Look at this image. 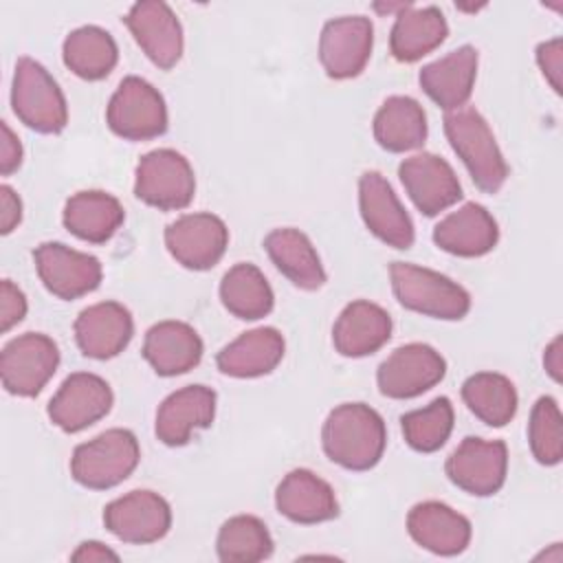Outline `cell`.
Segmentation results:
<instances>
[{"label": "cell", "mask_w": 563, "mask_h": 563, "mask_svg": "<svg viewBox=\"0 0 563 563\" xmlns=\"http://www.w3.org/2000/svg\"><path fill=\"white\" fill-rule=\"evenodd\" d=\"M26 297L24 292L11 282L2 279L0 284V330L9 332L13 325H18L26 314Z\"/></svg>", "instance_id": "cell-38"}, {"label": "cell", "mask_w": 563, "mask_h": 563, "mask_svg": "<svg viewBox=\"0 0 563 563\" xmlns=\"http://www.w3.org/2000/svg\"><path fill=\"white\" fill-rule=\"evenodd\" d=\"M125 220L123 205L108 191L86 189L73 194L62 211V222L75 238L103 244L108 242Z\"/></svg>", "instance_id": "cell-28"}, {"label": "cell", "mask_w": 563, "mask_h": 563, "mask_svg": "<svg viewBox=\"0 0 563 563\" xmlns=\"http://www.w3.org/2000/svg\"><path fill=\"white\" fill-rule=\"evenodd\" d=\"M202 339L185 321H158L145 332L143 358L158 376H178L202 358Z\"/></svg>", "instance_id": "cell-26"}, {"label": "cell", "mask_w": 563, "mask_h": 563, "mask_svg": "<svg viewBox=\"0 0 563 563\" xmlns=\"http://www.w3.org/2000/svg\"><path fill=\"white\" fill-rule=\"evenodd\" d=\"M537 64L548 79V84L554 88L556 95H561V75H563V42L561 37L541 42L537 46Z\"/></svg>", "instance_id": "cell-39"}, {"label": "cell", "mask_w": 563, "mask_h": 563, "mask_svg": "<svg viewBox=\"0 0 563 563\" xmlns=\"http://www.w3.org/2000/svg\"><path fill=\"white\" fill-rule=\"evenodd\" d=\"M374 26L365 15H341L328 20L319 35V59L328 77H358L372 55Z\"/></svg>", "instance_id": "cell-14"}, {"label": "cell", "mask_w": 563, "mask_h": 563, "mask_svg": "<svg viewBox=\"0 0 563 563\" xmlns=\"http://www.w3.org/2000/svg\"><path fill=\"white\" fill-rule=\"evenodd\" d=\"M62 57L66 68H70L77 77L86 81H99L114 70L119 62V48L106 29L86 24L66 35Z\"/></svg>", "instance_id": "cell-32"}, {"label": "cell", "mask_w": 563, "mask_h": 563, "mask_svg": "<svg viewBox=\"0 0 563 563\" xmlns=\"http://www.w3.org/2000/svg\"><path fill=\"white\" fill-rule=\"evenodd\" d=\"M73 561H119V554L103 545L101 541H84L79 548L70 554Z\"/></svg>", "instance_id": "cell-42"}, {"label": "cell", "mask_w": 563, "mask_h": 563, "mask_svg": "<svg viewBox=\"0 0 563 563\" xmlns=\"http://www.w3.org/2000/svg\"><path fill=\"white\" fill-rule=\"evenodd\" d=\"M444 473L464 493L475 497H490L506 482V473H508L506 442L468 435L446 457Z\"/></svg>", "instance_id": "cell-10"}, {"label": "cell", "mask_w": 563, "mask_h": 563, "mask_svg": "<svg viewBox=\"0 0 563 563\" xmlns=\"http://www.w3.org/2000/svg\"><path fill=\"white\" fill-rule=\"evenodd\" d=\"M275 508L286 519L303 526L323 523L339 515L334 488L308 468H292L284 475L275 490Z\"/></svg>", "instance_id": "cell-21"}, {"label": "cell", "mask_w": 563, "mask_h": 563, "mask_svg": "<svg viewBox=\"0 0 563 563\" xmlns=\"http://www.w3.org/2000/svg\"><path fill=\"white\" fill-rule=\"evenodd\" d=\"M108 128L125 141H150L167 132L163 95L143 77H125L106 108Z\"/></svg>", "instance_id": "cell-7"}, {"label": "cell", "mask_w": 563, "mask_h": 563, "mask_svg": "<svg viewBox=\"0 0 563 563\" xmlns=\"http://www.w3.org/2000/svg\"><path fill=\"white\" fill-rule=\"evenodd\" d=\"M165 246L180 266L207 271L222 260L229 246V229L213 213H185L167 224Z\"/></svg>", "instance_id": "cell-13"}, {"label": "cell", "mask_w": 563, "mask_h": 563, "mask_svg": "<svg viewBox=\"0 0 563 563\" xmlns=\"http://www.w3.org/2000/svg\"><path fill=\"white\" fill-rule=\"evenodd\" d=\"M220 301L233 317L257 321L273 310L275 295L255 264L240 262L231 266L220 282Z\"/></svg>", "instance_id": "cell-33"}, {"label": "cell", "mask_w": 563, "mask_h": 563, "mask_svg": "<svg viewBox=\"0 0 563 563\" xmlns=\"http://www.w3.org/2000/svg\"><path fill=\"white\" fill-rule=\"evenodd\" d=\"M477 77V51L464 44L449 55L422 66L418 81L424 95L446 112L464 108Z\"/></svg>", "instance_id": "cell-23"}, {"label": "cell", "mask_w": 563, "mask_h": 563, "mask_svg": "<svg viewBox=\"0 0 563 563\" xmlns=\"http://www.w3.org/2000/svg\"><path fill=\"white\" fill-rule=\"evenodd\" d=\"M11 108L15 117L40 134H59L68 123V106L53 75L35 59L20 57L13 70Z\"/></svg>", "instance_id": "cell-5"}, {"label": "cell", "mask_w": 563, "mask_h": 563, "mask_svg": "<svg viewBox=\"0 0 563 563\" xmlns=\"http://www.w3.org/2000/svg\"><path fill=\"white\" fill-rule=\"evenodd\" d=\"M528 442L534 460L556 466L563 457V418L552 396H541L532 405L528 422Z\"/></svg>", "instance_id": "cell-37"}, {"label": "cell", "mask_w": 563, "mask_h": 563, "mask_svg": "<svg viewBox=\"0 0 563 563\" xmlns=\"http://www.w3.org/2000/svg\"><path fill=\"white\" fill-rule=\"evenodd\" d=\"M59 365L57 343L42 332H24L11 339L0 354V378L9 394L37 396Z\"/></svg>", "instance_id": "cell-8"}, {"label": "cell", "mask_w": 563, "mask_h": 563, "mask_svg": "<svg viewBox=\"0 0 563 563\" xmlns=\"http://www.w3.org/2000/svg\"><path fill=\"white\" fill-rule=\"evenodd\" d=\"M123 22L154 66L169 70L180 62L185 37L183 26L169 4L161 0L136 2L125 13Z\"/></svg>", "instance_id": "cell-15"}, {"label": "cell", "mask_w": 563, "mask_h": 563, "mask_svg": "<svg viewBox=\"0 0 563 563\" xmlns=\"http://www.w3.org/2000/svg\"><path fill=\"white\" fill-rule=\"evenodd\" d=\"M196 194V176L189 161L172 150L158 147L141 156L134 172V196L161 211L189 207Z\"/></svg>", "instance_id": "cell-6"}, {"label": "cell", "mask_w": 563, "mask_h": 563, "mask_svg": "<svg viewBox=\"0 0 563 563\" xmlns=\"http://www.w3.org/2000/svg\"><path fill=\"white\" fill-rule=\"evenodd\" d=\"M446 374L444 356L427 343H407L396 347L376 372L383 396L394 400L416 398L435 387Z\"/></svg>", "instance_id": "cell-9"}, {"label": "cell", "mask_w": 563, "mask_h": 563, "mask_svg": "<svg viewBox=\"0 0 563 563\" xmlns=\"http://www.w3.org/2000/svg\"><path fill=\"white\" fill-rule=\"evenodd\" d=\"M264 251L277 271L301 290H319L325 284V271L310 238L292 227L273 229L264 238Z\"/></svg>", "instance_id": "cell-30"}, {"label": "cell", "mask_w": 563, "mask_h": 563, "mask_svg": "<svg viewBox=\"0 0 563 563\" xmlns=\"http://www.w3.org/2000/svg\"><path fill=\"white\" fill-rule=\"evenodd\" d=\"M284 350L286 343L277 328H253L227 343L218 352L216 365L231 378H257L271 374L282 363Z\"/></svg>", "instance_id": "cell-27"}, {"label": "cell", "mask_w": 563, "mask_h": 563, "mask_svg": "<svg viewBox=\"0 0 563 563\" xmlns=\"http://www.w3.org/2000/svg\"><path fill=\"white\" fill-rule=\"evenodd\" d=\"M75 341L84 356L108 361L121 354L134 334V319L119 301H99L75 319Z\"/></svg>", "instance_id": "cell-19"}, {"label": "cell", "mask_w": 563, "mask_h": 563, "mask_svg": "<svg viewBox=\"0 0 563 563\" xmlns=\"http://www.w3.org/2000/svg\"><path fill=\"white\" fill-rule=\"evenodd\" d=\"M444 134L473 183L484 194H497L510 169L488 121L475 108H460L444 114Z\"/></svg>", "instance_id": "cell-2"}, {"label": "cell", "mask_w": 563, "mask_h": 563, "mask_svg": "<svg viewBox=\"0 0 563 563\" xmlns=\"http://www.w3.org/2000/svg\"><path fill=\"white\" fill-rule=\"evenodd\" d=\"M391 336V317L374 301L347 303L334 321L332 343L341 356L361 358L378 352Z\"/></svg>", "instance_id": "cell-25"}, {"label": "cell", "mask_w": 563, "mask_h": 563, "mask_svg": "<svg viewBox=\"0 0 563 563\" xmlns=\"http://www.w3.org/2000/svg\"><path fill=\"white\" fill-rule=\"evenodd\" d=\"M462 400L488 427L508 424L519 405L512 380L499 372H477L462 383Z\"/></svg>", "instance_id": "cell-34"}, {"label": "cell", "mask_w": 563, "mask_h": 563, "mask_svg": "<svg viewBox=\"0 0 563 563\" xmlns=\"http://www.w3.org/2000/svg\"><path fill=\"white\" fill-rule=\"evenodd\" d=\"M455 411L446 396H438L422 409L400 416L402 438L418 453H433L449 440L453 431Z\"/></svg>", "instance_id": "cell-36"}, {"label": "cell", "mask_w": 563, "mask_h": 563, "mask_svg": "<svg viewBox=\"0 0 563 563\" xmlns=\"http://www.w3.org/2000/svg\"><path fill=\"white\" fill-rule=\"evenodd\" d=\"M499 227L486 207L466 202L442 218L433 229L438 249L457 257H482L497 246Z\"/></svg>", "instance_id": "cell-24"}, {"label": "cell", "mask_w": 563, "mask_h": 563, "mask_svg": "<svg viewBox=\"0 0 563 563\" xmlns=\"http://www.w3.org/2000/svg\"><path fill=\"white\" fill-rule=\"evenodd\" d=\"M321 444L334 464L347 471H369L385 453V420L365 402H343L328 413Z\"/></svg>", "instance_id": "cell-1"}, {"label": "cell", "mask_w": 563, "mask_h": 563, "mask_svg": "<svg viewBox=\"0 0 563 563\" xmlns=\"http://www.w3.org/2000/svg\"><path fill=\"white\" fill-rule=\"evenodd\" d=\"M372 130L383 150L402 154L422 147L427 141V114L413 97L394 95L387 97L376 110Z\"/></svg>", "instance_id": "cell-31"}, {"label": "cell", "mask_w": 563, "mask_h": 563, "mask_svg": "<svg viewBox=\"0 0 563 563\" xmlns=\"http://www.w3.org/2000/svg\"><path fill=\"white\" fill-rule=\"evenodd\" d=\"M400 183L420 213L438 216L462 200V185L453 167L433 152H420L398 165Z\"/></svg>", "instance_id": "cell-17"}, {"label": "cell", "mask_w": 563, "mask_h": 563, "mask_svg": "<svg viewBox=\"0 0 563 563\" xmlns=\"http://www.w3.org/2000/svg\"><path fill=\"white\" fill-rule=\"evenodd\" d=\"M114 394L110 385L90 372L70 374L48 402V418L66 433H77L108 416Z\"/></svg>", "instance_id": "cell-16"}, {"label": "cell", "mask_w": 563, "mask_h": 563, "mask_svg": "<svg viewBox=\"0 0 563 563\" xmlns=\"http://www.w3.org/2000/svg\"><path fill=\"white\" fill-rule=\"evenodd\" d=\"M543 367L554 383H561V376H563V336L561 334H556L545 347Z\"/></svg>", "instance_id": "cell-43"}, {"label": "cell", "mask_w": 563, "mask_h": 563, "mask_svg": "<svg viewBox=\"0 0 563 563\" xmlns=\"http://www.w3.org/2000/svg\"><path fill=\"white\" fill-rule=\"evenodd\" d=\"M141 449L130 429H108L88 442L75 446L70 475L90 490H108L125 482L139 466Z\"/></svg>", "instance_id": "cell-4"}, {"label": "cell", "mask_w": 563, "mask_h": 563, "mask_svg": "<svg viewBox=\"0 0 563 563\" xmlns=\"http://www.w3.org/2000/svg\"><path fill=\"white\" fill-rule=\"evenodd\" d=\"M273 537L266 523L253 515L227 519L216 539L218 559L224 563H257L273 554Z\"/></svg>", "instance_id": "cell-35"}, {"label": "cell", "mask_w": 563, "mask_h": 563, "mask_svg": "<svg viewBox=\"0 0 563 563\" xmlns=\"http://www.w3.org/2000/svg\"><path fill=\"white\" fill-rule=\"evenodd\" d=\"M33 260L44 288L64 301L97 290L103 277L101 262L95 255L75 251L62 242L40 244L33 251Z\"/></svg>", "instance_id": "cell-12"}, {"label": "cell", "mask_w": 563, "mask_h": 563, "mask_svg": "<svg viewBox=\"0 0 563 563\" xmlns=\"http://www.w3.org/2000/svg\"><path fill=\"white\" fill-rule=\"evenodd\" d=\"M2 143H0V172L2 176H11L22 165V145L15 132L9 128L7 121L0 123Z\"/></svg>", "instance_id": "cell-40"}, {"label": "cell", "mask_w": 563, "mask_h": 563, "mask_svg": "<svg viewBox=\"0 0 563 563\" xmlns=\"http://www.w3.org/2000/svg\"><path fill=\"white\" fill-rule=\"evenodd\" d=\"M391 290L400 306L424 317L457 321L471 310V295L451 277L409 262L389 264Z\"/></svg>", "instance_id": "cell-3"}, {"label": "cell", "mask_w": 563, "mask_h": 563, "mask_svg": "<svg viewBox=\"0 0 563 563\" xmlns=\"http://www.w3.org/2000/svg\"><path fill=\"white\" fill-rule=\"evenodd\" d=\"M409 537L440 556L462 554L471 543V521L442 501H420L407 515Z\"/></svg>", "instance_id": "cell-22"}, {"label": "cell", "mask_w": 563, "mask_h": 563, "mask_svg": "<svg viewBox=\"0 0 563 563\" xmlns=\"http://www.w3.org/2000/svg\"><path fill=\"white\" fill-rule=\"evenodd\" d=\"M213 418L216 391L207 385H187L158 405L154 433L165 446H185L191 433L211 427Z\"/></svg>", "instance_id": "cell-20"}, {"label": "cell", "mask_w": 563, "mask_h": 563, "mask_svg": "<svg viewBox=\"0 0 563 563\" xmlns=\"http://www.w3.org/2000/svg\"><path fill=\"white\" fill-rule=\"evenodd\" d=\"M103 526L123 543H154L169 532L172 508L154 490H130L103 508Z\"/></svg>", "instance_id": "cell-11"}, {"label": "cell", "mask_w": 563, "mask_h": 563, "mask_svg": "<svg viewBox=\"0 0 563 563\" xmlns=\"http://www.w3.org/2000/svg\"><path fill=\"white\" fill-rule=\"evenodd\" d=\"M449 35V24L438 7L405 4L389 33V53L402 64H411L435 51Z\"/></svg>", "instance_id": "cell-29"}, {"label": "cell", "mask_w": 563, "mask_h": 563, "mask_svg": "<svg viewBox=\"0 0 563 563\" xmlns=\"http://www.w3.org/2000/svg\"><path fill=\"white\" fill-rule=\"evenodd\" d=\"M358 209L369 233L387 246L405 251L413 244V222L383 174L365 172L358 178Z\"/></svg>", "instance_id": "cell-18"}, {"label": "cell", "mask_w": 563, "mask_h": 563, "mask_svg": "<svg viewBox=\"0 0 563 563\" xmlns=\"http://www.w3.org/2000/svg\"><path fill=\"white\" fill-rule=\"evenodd\" d=\"M0 231L9 235L22 220V200L9 185L0 187Z\"/></svg>", "instance_id": "cell-41"}]
</instances>
